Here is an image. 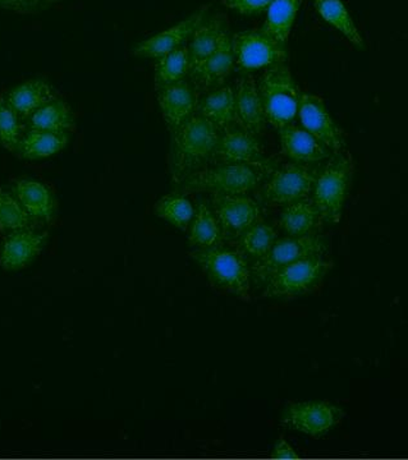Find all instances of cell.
Here are the masks:
<instances>
[{
    "mask_svg": "<svg viewBox=\"0 0 408 460\" xmlns=\"http://www.w3.org/2000/svg\"><path fill=\"white\" fill-rule=\"evenodd\" d=\"M35 222L13 192L0 189V230L13 233L18 230L34 229Z\"/></svg>",
    "mask_w": 408,
    "mask_h": 460,
    "instance_id": "cell-32",
    "label": "cell"
},
{
    "mask_svg": "<svg viewBox=\"0 0 408 460\" xmlns=\"http://www.w3.org/2000/svg\"><path fill=\"white\" fill-rule=\"evenodd\" d=\"M60 2V0H47V7H49L51 4H56V3Z\"/></svg>",
    "mask_w": 408,
    "mask_h": 460,
    "instance_id": "cell-39",
    "label": "cell"
},
{
    "mask_svg": "<svg viewBox=\"0 0 408 460\" xmlns=\"http://www.w3.org/2000/svg\"><path fill=\"white\" fill-rule=\"evenodd\" d=\"M189 243L195 248L222 246L225 233L217 222L213 208L205 199H199L190 224Z\"/></svg>",
    "mask_w": 408,
    "mask_h": 460,
    "instance_id": "cell-25",
    "label": "cell"
},
{
    "mask_svg": "<svg viewBox=\"0 0 408 460\" xmlns=\"http://www.w3.org/2000/svg\"><path fill=\"white\" fill-rule=\"evenodd\" d=\"M234 89L237 126L258 137L264 132L268 123L260 98L258 83L253 75H244L238 77Z\"/></svg>",
    "mask_w": 408,
    "mask_h": 460,
    "instance_id": "cell-17",
    "label": "cell"
},
{
    "mask_svg": "<svg viewBox=\"0 0 408 460\" xmlns=\"http://www.w3.org/2000/svg\"><path fill=\"white\" fill-rule=\"evenodd\" d=\"M279 132L280 147L284 155L301 164H317L332 156L331 150L314 137L311 133L295 124H287Z\"/></svg>",
    "mask_w": 408,
    "mask_h": 460,
    "instance_id": "cell-19",
    "label": "cell"
},
{
    "mask_svg": "<svg viewBox=\"0 0 408 460\" xmlns=\"http://www.w3.org/2000/svg\"><path fill=\"white\" fill-rule=\"evenodd\" d=\"M235 63L241 71L267 69L287 62V47L274 40L264 30H246L232 36Z\"/></svg>",
    "mask_w": 408,
    "mask_h": 460,
    "instance_id": "cell-9",
    "label": "cell"
},
{
    "mask_svg": "<svg viewBox=\"0 0 408 460\" xmlns=\"http://www.w3.org/2000/svg\"><path fill=\"white\" fill-rule=\"evenodd\" d=\"M155 213L175 228L187 230L192 222L195 208L182 195H169L156 202Z\"/></svg>",
    "mask_w": 408,
    "mask_h": 460,
    "instance_id": "cell-33",
    "label": "cell"
},
{
    "mask_svg": "<svg viewBox=\"0 0 408 460\" xmlns=\"http://www.w3.org/2000/svg\"><path fill=\"white\" fill-rule=\"evenodd\" d=\"M235 54L232 48V38L225 36L217 49L202 63L200 68L190 75L191 84L198 96L216 90L225 84L226 78L234 71Z\"/></svg>",
    "mask_w": 408,
    "mask_h": 460,
    "instance_id": "cell-18",
    "label": "cell"
},
{
    "mask_svg": "<svg viewBox=\"0 0 408 460\" xmlns=\"http://www.w3.org/2000/svg\"><path fill=\"white\" fill-rule=\"evenodd\" d=\"M21 14L36 13L47 8V0H18Z\"/></svg>",
    "mask_w": 408,
    "mask_h": 460,
    "instance_id": "cell-37",
    "label": "cell"
},
{
    "mask_svg": "<svg viewBox=\"0 0 408 460\" xmlns=\"http://www.w3.org/2000/svg\"><path fill=\"white\" fill-rule=\"evenodd\" d=\"M219 136V129L198 113L172 132L169 168L175 184L182 183L193 172L205 168L213 157Z\"/></svg>",
    "mask_w": 408,
    "mask_h": 460,
    "instance_id": "cell-1",
    "label": "cell"
},
{
    "mask_svg": "<svg viewBox=\"0 0 408 460\" xmlns=\"http://www.w3.org/2000/svg\"><path fill=\"white\" fill-rule=\"evenodd\" d=\"M30 129L45 132H71L75 126L71 107L62 99H54L30 117Z\"/></svg>",
    "mask_w": 408,
    "mask_h": 460,
    "instance_id": "cell-27",
    "label": "cell"
},
{
    "mask_svg": "<svg viewBox=\"0 0 408 460\" xmlns=\"http://www.w3.org/2000/svg\"><path fill=\"white\" fill-rule=\"evenodd\" d=\"M315 9L320 17L340 31L350 44L358 48L365 47L364 38L341 0H315Z\"/></svg>",
    "mask_w": 408,
    "mask_h": 460,
    "instance_id": "cell-29",
    "label": "cell"
},
{
    "mask_svg": "<svg viewBox=\"0 0 408 460\" xmlns=\"http://www.w3.org/2000/svg\"><path fill=\"white\" fill-rule=\"evenodd\" d=\"M22 137L20 115L12 108L8 100L0 96V145L5 150L16 154Z\"/></svg>",
    "mask_w": 408,
    "mask_h": 460,
    "instance_id": "cell-34",
    "label": "cell"
},
{
    "mask_svg": "<svg viewBox=\"0 0 408 460\" xmlns=\"http://www.w3.org/2000/svg\"><path fill=\"white\" fill-rule=\"evenodd\" d=\"M190 75L189 45H182L177 49L156 59L154 66V84L155 87L183 81Z\"/></svg>",
    "mask_w": 408,
    "mask_h": 460,
    "instance_id": "cell-31",
    "label": "cell"
},
{
    "mask_svg": "<svg viewBox=\"0 0 408 460\" xmlns=\"http://www.w3.org/2000/svg\"><path fill=\"white\" fill-rule=\"evenodd\" d=\"M57 91L48 81L29 80L9 91L8 102L20 117H31L39 109L57 99Z\"/></svg>",
    "mask_w": 408,
    "mask_h": 460,
    "instance_id": "cell-23",
    "label": "cell"
},
{
    "mask_svg": "<svg viewBox=\"0 0 408 460\" xmlns=\"http://www.w3.org/2000/svg\"><path fill=\"white\" fill-rule=\"evenodd\" d=\"M208 8H210V4L204 5L177 25L169 27L165 31L156 33L146 40L141 41L132 49V54L135 57L151 58V59L156 60L177 48L186 45V41L190 40L193 31L205 20Z\"/></svg>",
    "mask_w": 408,
    "mask_h": 460,
    "instance_id": "cell-14",
    "label": "cell"
},
{
    "mask_svg": "<svg viewBox=\"0 0 408 460\" xmlns=\"http://www.w3.org/2000/svg\"><path fill=\"white\" fill-rule=\"evenodd\" d=\"M196 113L213 123L220 132L235 126L237 118L234 87L223 84L216 90L208 91L199 100Z\"/></svg>",
    "mask_w": 408,
    "mask_h": 460,
    "instance_id": "cell-22",
    "label": "cell"
},
{
    "mask_svg": "<svg viewBox=\"0 0 408 460\" xmlns=\"http://www.w3.org/2000/svg\"><path fill=\"white\" fill-rule=\"evenodd\" d=\"M332 268L333 263L324 257H313L284 266L265 281L264 296L287 301L307 295L319 287Z\"/></svg>",
    "mask_w": 408,
    "mask_h": 460,
    "instance_id": "cell-6",
    "label": "cell"
},
{
    "mask_svg": "<svg viewBox=\"0 0 408 460\" xmlns=\"http://www.w3.org/2000/svg\"><path fill=\"white\" fill-rule=\"evenodd\" d=\"M12 192L32 219L49 223L56 217L57 201L45 184L34 180H16L12 184Z\"/></svg>",
    "mask_w": 408,
    "mask_h": 460,
    "instance_id": "cell-21",
    "label": "cell"
},
{
    "mask_svg": "<svg viewBox=\"0 0 408 460\" xmlns=\"http://www.w3.org/2000/svg\"><path fill=\"white\" fill-rule=\"evenodd\" d=\"M228 20L226 14L217 13L202 21L190 38V75L195 74L202 63L219 47L228 35Z\"/></svg>",
    "mask_w": 408,
    "mask_h": 460,
    "instance_id": "cell-20",
    "label": "cell"
},
{
    "mask_svg": "<svg viewBox=\"0 0 408 460\" xmlns=\"http://www.w3.org/2000/svg\"><path fill=\"white\" fill-rule=\"evenodd\" d=\"M211 208L225 237H240L262 217L258 202L247 195H211Z\"/></svg>",
    "mask_w": 408,
    "mask_h": 460,
    "instance_id": "cell-11",
    "label": "cell"
},
{
    "mask_svg": "<svg viewBox=\"0 0 408 460\" xmlns=\"http://www.w3.org/2000/svg\"><path fill=\"white\" fill-rule=\"evenodd\" d=\"M156 100L169 131L174 132L196 113L199 96L189 81L155 87Z\"/></svg>",
    "mask_w": 408,
    "mask_h": 460,
    "instance_id": "cell-13",
    "label": "cell"
},
{
    "mask_svg": "<svg viewBox=\"0 0 408 460\" xmlns=\"http://www.w3.org/2000/svg\"><path fill=\"white\" fill-rule=\"evenodd\" d=\"M68 142V132H45L31 129L25 137H22L16 154L27 160L44 159L65 150Z\"/></svg>",
    "mask_w": 408,
    "mask_h": 460,
    "instance_id": "cell-26",
    "label": "cell"
},
{
    "mask_svg": "<svg viewBox=\"0 0 408 460\" xmlns=\"http://www.w3.org/2000/svg\"><path fill=\"white\" fill-rule=\"evenodd\" d=\"M0 9H3V11H11L16 12V13H21L18 0H0Z\"/></svg>",
    "mask_w": 408,
    "mask_h": 460,
    "instance_id": "cell-38",
    "label": "cell"
},
{
    "mask_svg": "<svg viewBox=\"0 0 408 460\" xmlns=\"http://www.w3.org/2000/svg\"><path fill=\"white\" fill-rule=\"evenodd\" d=\"M258 89L269 124L279 129L295 120L301 93L286 62L265 69L260 75Z\"/></svg>",
    "mask_w": 408,
    "mask_h": 460,
    "instance_id": "cell-3",
    "label": "cell"
},
{
    "mask_svg": "<svg viewBox=\"0 0 408 460\" xmlns=\"http://www.w3.org/2000/svg\"><path fill=\"white\" fill-rule=\"evenodd\" d=\"M213 157L223 164L256 166L265 162L256 136L244 131L237 124L220 132Z\"/></svg>",
    "mask_w": 408,
    "mask_h": 460,
    "instance_id": "cell-15",
    "label": "cell"
},
{
    "mask_svg": "<svg viewBox=\"0 0 408 460\" xmlns=\"http://www.w3.org/2000/svg\"><path fill=\"white\" fill-rule=\"evenodd\" d=\"M273 458L277 459H296L298 458L297 453L295 452V449L287 443L286 440L280 438L279 443L275 447Z\"/></svg>",
    "mask_w": 408,
    "mask_h": 460,
    "instance_id": "cell-36",
    "label": "cell"
},
{
    "mask_svg": "<svg viewBox=\"0 0 408 460\" xmlns=\"http://www.w3.org/2000/svg\"><path fill=\"white\" fill-rule=\"evenodd\" d=\"M328 248V241L316 233L307 235H288L287 238L277 239L267 255L251 266L253 278H255L259 283H265L271 275L284 266L301 261V260L313 259V257H324Z\"/></svg>",
    "mask_w": 408,
    "mask_h": 460,
    "instance_id": "cell-7",
    "label": "cell"
},
{
    "mask_svg": "<svg viewBox=\"0 0 408 460\" xmlns=\"http://www.w3.org/2000/svg\"><path fill=\"white\" fill-rule=\"evenodd\" d=\"M273 0H222L226 8L242 16H255L268 11Z\"/></svg>",
    "mask_w": 408,
    "mask_h": 460,
    "instance_id": "cell-35",
    "label": "cell"
},
{
    "mask_svg": "<svg viewBox=\"0 0 408 460\" xmlns=\"http://www.w3.org/2000/svg\"><path fill=\"white\" fill-rule=\"evenodd\" d=\"M278 235L273 226L259 220L258 223L244 230L238 237V247L242 255L253 262L262 259L277 242Z\"/></svg>",
    "mask_w": 408,
    "mask_h": 460,
    "instance_id": "cell-30",
    "label": "cell"
},
{
    "mask_svg": "<svg viewBox=\"0 0 408 460\" xmlns=\"http://www.w3.org/2000/svg\"><path fill=\"white\" fill-rule=\"evenodd\" d=\"M302 128L314 136L320 144L324 145L331 153L340 154L343 151V132L334 122L325 107L324 100L313 93H301L300 107L297 113Z\"/></svg>",
    "mask_w": 408,
    "mask_h": 460,
    "instance_id": "cell-10",
    "label": "cell"
},
{
    "mask_svg": "<svg viewBox=\"0 0 408 460\" xmlns=\"http://www.w3.org/2000/svg\"><path fill=\"white\" fill-rule=\"evenodd\" d=\"M320 169L311 164L288 163L271 172L262 198L269 206H286L310 198Z\"/></svg>",
    "mask_w": 408,
    "mask_h": 460,
    "instance_id": "cell-8",
    "label": "cell"
},
{
    "mask_svg": "<svg viewBox=\"0 0 408 460\" xmlns=\"http://www.w3.org/2000/svg\"><path fill=\"white\" fill-rule=\"evenodd\" d=\"M352 180V164L343 154H334L317 172L313 189L314 202L326 223L341 222Z\"/></svg>",
    "mask_w": 408,
    "mask_h": 460,
    "instance_id": "cell-4",
    "label": "cell"
},
{
    "mask_svg": "<svg viewBox=\"0 0 408 460\" xmlns=\"http://www.w3.org/2000/svg\"><path fill=\"white\" fill-rule=\"evenodd\" d=\"M48 238L49 233L35 229L11 233L0 246V266L3 270H20L34 261L47 246Z\"/></svg>",
    "mask_w": 408,
    "mask_h": 460,
    "instance_id": "cell-16",
    "label": "cell"
},
{
    "mask_svg": "<svg viewBox=\"0 0 408 460\" xmlns=\"http://www.w3.org/2000/svg\"><path fill=\"white\" fill-rule=\"evenodd\" d=\"M300 5L301 0H273L269 5L262 30L275 41L287 47Z\"/></svg>",
    "mask_w": 408,
    "mask_h": 460,
    "instance_id": "cell-28",
    "label": "cell"
},
{
    "mask_svg": "<svg viewBox=\"0 0 408 460\" xmlns=\"http://www.w3.org/2000/svg\"><path fill=\"white\" fill-rule=\"evenodd\" d=\"M323 222L319 208L310 198L284 206L279 217V226L288 235L314 234Z\"/></svg>",
    "mask_w": 408,
    "mask_h": 460,
    "instance_id": "cell-24",
    "label": "cell"
},
{
    "mask_svg": "<svg viewBox=\"0 0 408 460\" xmlns=\"http://www.w3.org/2000/svg\"><path fill=\"white\" fill-rule=\"evenodd\" d=\"M343 417L340 408L329 402H313L293 404L283 417V425L310 436H322Z\"/></svg>",
    "mask_w": 408,
    "mask_h": 460,
    "instance_id": "cell-12",
    "label": "cell"
},
{
    "mask_svg": "<svg viewBox=\"0 0 408 460\" xmlns=\"http://www.w3.org/2000/svg\"><path fill=\"white\" fill-rule=\"evenodd\" d=\"M262 180L255 166L220 164L202 168L182 181V192H207L210 195H247Z\"/></svg>",
    "mask_w": 408,
    "mask_h": 460,
    "instance_id": "cell-5",
    "label": "cell"
},
{
    "mask_svg": "<svg viewBox=\"0 0 408 460\" xmlns=\"http://www.w3.org/2000/svg\"><path fill=\"white\" fill-rule=\"evenodd\" d=\"M190 256L200 266L213 286L250 301L253 272L240 251L223 246L195 248Z\"/></svg>",
    "mask_w": 408,
    "mask_h": 460,
    "instance_id": "cell-2",
    "label": "cell"
}]
</instances>
